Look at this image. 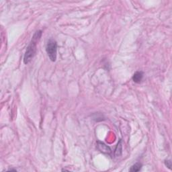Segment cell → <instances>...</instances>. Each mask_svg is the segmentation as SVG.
Segmentation results:
<instances>
[{
	"label": "cell",
	"mask_w": 172,
	"mask_h": 172,
	"mask_svg": "<svg viewBox=\"0 0 172 172\" xmlns=\"http://www.w3.org/2000/svg\"><path fill=\"white\" fill-rule=\"evenodd\" d=\"M97 143H98V145H97L98 149L101 152L103 153H106V154H110V153H111V149H110L108 145H106V144H104L101 141H98Z\"/></svg>",
	"instance_id": "cell-3"
},
{
	"label": "cell",
	"mask_w": 172,
	"mask_h": 172,
	"mask_svg": "<svg viewBox=\"0 0 172 172\" xmlns=\"http://www.w3.org/2000/svg\"><path fill=\"white\" fill-rule=\"evenodd\" d=\"M165 165L167 166V167L169 168V169H171V162L170 161H169V160H166L165 161Z\"/></svg>",
	"instance_id": "cell-7"
},
{
	"label": "cell",
	"mask_w": 172,
	"mask_h": 172,
	"mask_svg": "<svg viewBox=\"0 0 172 172\" xmlns=\"http://www.w3.org/2000/svg\"><path fill=\"white\" fill-rule=\"evenodd\" d=\"M141 168H142V164L141 163H139V162L136 163L134 165H133L131 167H130V171H132V172L139 171L141 169Z\"/></svg>",
	"instance_id": "cell-6"
},
{
	"label": "cell",
	"mask_w": 172,
	"mask_h": 172,
	"mask_svg": "<svg viewBox=\"0 0 172 172\" xmlns=\"http://www.w3.org/2000/svg\"><path fill=\"white\" fill-rule=\"evenodd\" d=\"M143 77V72L142 71H136L135 73L133 75L132 77V80L134 82H135L136 83H141L142 79Z\"/></svg>",
	"instance_id": "cell-4"
},
{
	"label": "cell",
	"mask_w": 172,
	"mask_h": 172,
	"mask_svg": "<svg viewBox=\"0 0 172 172\" xmlns=\"http://www.w3.org/2000/svg\"><path fill=\"white\" fill-rule=\"evenodd\" d=\"M122 153V141H120L116 146V148L115 149L114 155L116 157H119Z\"/></svg>",
	"instance_id": "cell-5"
},
{
	"label": "cell",
	"mask_w": 172,
	"mask_h": 172,
	"mask_svg": "<svg viewBox=\"0 0 172 172\" xmlns=\"http://www.w3.org/2000/svg\"><path fill=\"white\" fill-rule=\"evenodd\" d=\"M42 34V31L38 30L36 31L34 34L32 39L28 46L27 47L25 55H24V63L25 64L29 63L32 61V59H33V57H34L36 52V45L38 44V41L40 40Z\"/></svg>",
	"instance_id": "cell-1"
},
{
	"label": "cell",
	"mask_w": 172,
	"mask_h": 172,
	"mask_svg": "<svg viewBox=\"0 0 172 172\" xmlns=\"http://www.w3.org/2000/svg\"><path fill=\"white\" fill-rule=\"evenodd\" d=\"M46 50L47 55L50 59V61L55 62L57 59V42L53 39H49L48 40L46 46Z\"/></svg>",
	"instance_id": "cell-2"
}]
</instances>
